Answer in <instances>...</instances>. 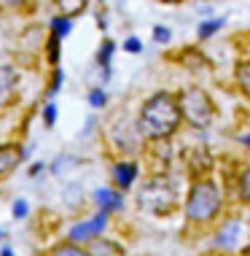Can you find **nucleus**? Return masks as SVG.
Returning a JSON list of instances; mask_svg holds the SVG:
<instances>
[{
	"instance_id": "1",
	"label": "nucleus",
	"mask_w": 250,
	"mask_h": 256,
	"mask_svg": "<svg viewBox=\"0 0 250 256\" xmlns=\"http://www.w3.org/2000/svg\"><path fill=\"white\" fill-rule=\"evenodd\" d=\"M180 124L178 100L170 92H156L140 108V132L151 140H167Z\"/></svg>"
},
{
	"instance_id": "2",
	"label": "nucleus",
	"mask_w": 250,
	"mask_h": 256,
	"mask_svg": "<svg viewBox=\"0 0 250 256\" xmlns=\"http://www.w3.org/2000/svg\"><path fill=\"white\" fill-rule=\"evenodd\" d=\"M221 205H224V197H221L218 186L213 181H197L191 186L189 197H186V218L205 224V221L218 216Z\"/></svg>"
},
{
	"instance_id": "3",
	"label": "nucleus",
	"mask_w": 250,
	"mask_h": 256,
	"mask_svg": "<svg viewBox=\"0 0 250 256\" xmlns=\"http://www.w3.org/2000/svg\"><path fill=\"white\" fill-rule=\"evenodd\" d=\"M178 110H180V119H186L191 127L205 130L210 127L213 116H215V106L210 100V94L199 86H189L178 94Z\"/></svg>"
},
{
	"instance_id": "4",
	"label": "nucleus",
	"mask_w": 250,
	"mask_h": 256,
	"mask_svg": "<svg viewBox=\"0 0 250 256\" xmlns=\"http://www.w3.org/2000/svg\"><path fill=\"white\" fill-rule=\"evenodd\" d=\"M140 208L156 216H167L175 210V186L167 181L164 176L151 178L148 184L140 189Z\"/></svg>"
},
{
	"instance_id": "5",
	"label": "nucleus",
	"mask_w": 250,
	"mask_h": 256,
	"mask_svg": "<svg viewBox=\"0 0 250 256\" xmlns=\"http://www.w3.org/2000/svg\"><path fill=\"white\" fill-rule=\"evenodd\" d=\"M102 230H105V213H100L97 218L86 221V224L73 226V230H70V240H92V238H97Z\"/></svg>"
},
{
	"instance_id": "6",
	"label": "nucleus",
	"mask_w": 250,
	"mask_h": 256,
	"mask_svg": "<svg viewBox=\"0 0 250 256\" xmlns=\"http://www.w3.org/2000/svg\"><path fill=\"white\" fill-rule=\"evenodd\" d=\"M113 178L121 189H129L137 178V164L135 162H116L113 164Z\"/></svg>"
},
{
	"instance_id": "7",
	"label": "nucleus",
	"mask_w": 250,
	"mask_h": 256,
	"mask_svg": "<svg viewBox=\"0 0 250 256\" xmlns=\"http://www.w3.org/2000/svg\"><path fill=\"white\" fill-rule=\"evenodd\" d=\"M186 162H189V170L194 172V176H202V172L210 170L213 159H210V154H207L205 148H191L189 156H186Z\"/></svg>"
},
{
	"instance_id": "8",
	"label": "nucleus",
	"mask_w": 250,
	"mask_h": 256,
	"mask_svg": "<svg viewBox=\"0 0 250 256\" xmlns=\"http://www.w3.org/2000/svg\"><path fill=\"white\" fill-rule=\"evenodd\" d=\"M19 162H22V148L19 146H0V176H8Z\"/></svg>"
},
{
	"instance_id": "9",
	"label": "nucleus",
	"mask_w": 250,
	"mask_h": 256,
	"mask_svg": "<svg viewBox=\"0 0 250 256\" xmlns=\"http://www.w3.org/2000/svg\"><path fill=\"white\" fill-rule=\"evenodd\" d=\"M89 256H124L121 246H116L113 240H102V238H92L89 240Z\"/></svg>"
},
{
	"instance_id": "10",
	"label": "nucleus",
	"mask_w": 250,
	"mask_h": 256,
	"mask_svg": "<svg viewBox=\"0 0 250 256\" xmlns=\"http://www.w3.org/2000/svg\"><path fill=\"white\" fill-rule=\"evenodd\" d=\"M13 86H16V73H13V68L3 65V68H0V106L8 102Z\"/></svg>"
},
{
	"instance_id": "11",
	"label": "nucleus",
	"mask_w": 250,
	"mask_h": 256,
	"mask_svg": "<svg viewBox=\"0 0 250 256\" xmlns=\"http://www.w3.org/2000/svg\"><path fill=\"white\" fill-rule=\"evenodd\" d=\"M94 202L102 208V210H113V208H121L119 194H113L110 189H97L94 192Z\"/></svg>"
},
{
	"instance_id": "12",
	"label": "nucleus",
	"mask_w": 250,
	"mask_h": 256,
	"mask_svg": "<svg viewBox=\"0 0 250 256\" xmlns=\"http://www.w3.org/2000/svg\"><path fill=\"white\" fill-rule=\"evenodd\" d=\"M234 78H237V86L245 92V98L250 100V62L248 60L234 68Z\"/></svg>"
},
{
	"instance_id": "13",
	"label": "nucleus",
	"mask_w": 250,
	"mask_h": 256,
	"mask_svg": "<svg viewBox=\"0 0 250 256\" xmlns=\"http://www.w3.org/2000/svg\"><path fill=\"white\" fill-rule=\"evenodd\" d=\"M57 8L62 11V16L70 19V16H78V14L86 8V0H54Z\"/></svg>"
},
{
	"instance_id": "14",
	"label": "nucleus",
	"mask_w": 250,
	"mask_h": 256,
	"mask_svg": "<svg viewBox=\"0 0 250 256\" xmlns=\"http://www.w3.org/2000/svg\"><path fill=\"white\" fill-rule=\"evenodd\" d=\"M237 234H240V224L237 221H229L224 230H221V234H218V246L221 248H232L234 240H237Z\"/></svg>"
},
{
	"instance_id": "15",
	"label": "nucleus",
	"mask_w": 250,
	"mask_h": 256,
	"mask_svg": "<svg viewBox=\"0 0 250 256\" xmlns=\"http://www.w3.org/2000/svg\"><path fill=\"white\" fill-rule=\"evenodd\" d=\"M48 256H89L86 251H81V248H75L73 243H62L57 248H51L48 251Z\"/></svg>"
},
{
	"instance_id": "16",
	"label": "nucleus",
	"mask_w": 250,
	"mask_h": 256,
	"mask_svg": "<svg viewBox=\"0 0 250 256\" xmlns=\"http://www.w3.org/2000/svg\"><path fill=\"white\" fill-rule=\"evenodd\" d=\"M51 30H54V36H57V38L67 36V32H70V19H65V16L51 19Z\"/></svg>"
},
{
	"instance_id": "17",
	"label": "nucleus",
	"mask_w": 250,
	"mask_h": 256,
	"mask_svg": "<svg viewBox=\"0 0 250 256\" xmlns=\"http://www.w3.org/2000/svg\"><path fill=\"white\" fill-rule=\"evenodd\" d=\"M221 27H224V19H213V22H205L199 27V38H210L213 32H218Z\"/></svg>"
},
{
	"instance_id": "18",
	"label": "nucleus",
	"mask_w": 250,
	"mask_h": 256,
	"mask_svg": "<svg viewBox=\"0 0 250 256\" xmlns=\"http://www.w3.org/2000/svg\"><path fill=\"white\" fill-rule=\"evenodd\" d=\"M240 194L245 202H250V168H245V172H242V178H240Z\"/></svg>"
},
{
	"instance_id": "19",
	"label": "nucleus",
	"mask_w": 250,
	"mask_h": 256,
	"mask_svg": "<svg viewBox=\"0 0 250 256\" xmlns=\"http://www.w3.org/2000/svg\"><path fill=\"white\" fill-rule=\"evenodd\" d=\"M3 8H32V0H0Z\"/></svg>"
},
{
	"instance_id": "20",
	"label": "nucleus",
	"mask_w": 250,
	"mask_h": 256,
	"mask_svg": "<svg viewBox=\"0 0 250 256\" xmlns=\"http://www.w3.org/2000/svg\"><path fill=\"white\" fill-rule=\"evenodd\" d=\"M48 60L51 62L59 60V38L57 36H51V40H48Z\"/></svg>"
},
{
	"instance_id": "21",
	"label": "nucleus",
	"mask_w": 250,
	"mask_h": 256,
	"mask_svg": "<svg viewBox=\"0 0 250 256\" xmlns=\"http://www.w3.org/2000/svg\"><path fill=\"white\" fill-rule=\"evenodd\" d=\"M110 54H113V44H110V40H105V44H102V49H100V65H105V68H108Z\"/></svg>"
},
{
	"instance_id": "22",
	"label": "nucleus",
	"mask_w": 250,
	"mask_h": 256,
	"mask_svg": "<svg viewBox=\"0 0 250 256\" xmlns=\"http://www.w3.org/2000/svg\"><path fill=\"white\" fill-rule=\"evenodd\" d=\"M89 102H92L94 108H102V106H105V94H102V89H94V92L89 94Z\"/></svg>"
},
{
	"instance_id": "23",
	"label": "nucleus",
	"mask_w": 250,
	"mask_h": 256,
	"mask_svg": "<svg viewBox=\"0 0 250 256\" xmlns=\"http://www.w3.org/2000/svg\"><path fill=\"white\" fill-rule=\"evenodd\" d=\"M43 119H46L48 127H51V124L57 122V106H54V102H51V106H46V110H43Z\"/></svg>"
},
{
	"instance_id": "24",
	"label": "nucleus",
	"mask_w": 250,
	"mask_h": 256,
	"mask_svg": "<svg viewBox=\"0 0 250 256\" xmlns=\"http://www.w3.org/2000/svg\"><path fill=\"white\" fill-rule=\"evenodd\" d=\"M154 38L159 40V44H167L172 36H170V30H167V27H156V30H154Z\"/></svg>"
},
{
	"instance_id": "25",
	"label": "nucleus",
	"mask_w": 250,
	"mask_h": 256,
	"mask_svg": "<svg viewBox=\"0 0 250 256\" xmlns=\"http://www.w3.org/2000/svg\"><path fill=\"white\" fill-rule=\"evenodd\" d=\"M13 216H16V218H24V216H27V205H24V200H16V202H13Z\"/></svg>"
},
{
	"instance_id": "26",
	"label": "nucleus",
	"mask_w": 250,
	"mask_h": 256,
	"mask_svg": "<svg viewBox=\"0 0 250 256\" xmlns=\"http://www.w3.org/2000/svg\"><path fill=\"white\" fill-rule=\"evenodd\" d=\"M124 49H127L129 54H137V52L143 49V44H140V40H137V38H129L127 44H124Z\"/></svg>"
},
{
	"instance_id": "27",
	"label": "nucleus",
	"mask_w": 250,
	"mask_h": 256,
	"mask_svg": "<svg viewBox=\"0 0 250 256\" xmlns=\"http://www.w3.org/2000/svg\"><path fill=\"white\" fill-rule=\"evenodd\" d=\"M242 143H245V146H250V135H245V138H242Z\"/></svg>"
},
{
	"instance_id": "28",
	"label": "nucleus",
	"mask_w": 250,
	"mask_h": 256,
	"mask_svg": "<svg viewBox=\"0 0 250 256\" xmlns=\"http://www.w3.org/2000/svg\"><path fill=\"white\" fill-rule=\"evenodd\" d=\"M0 256H13V254L8 251V248H3V254H0Z\"/></svg>"
},
{
	"instance_id": "29",
	"label": "nucleus",
	"mask_w": 250,
	"mask_h": 256,
	"mask_svg": "<svg viewBox=\"0 0 250 256\" xmlns=\"http://www.w3.org/2000/svg\"><path fill=\"white\" fill-rule=\"evenodd\" d=\"M240 256H250V246H248V248H245V251H242Z\"/></svg>"
},
{
	"instance_id": "30",
	"label": "nucleus",
	"mask_w": 250,
	"mask_h": 256,
	"mask_svg": "<svg viewBox=\"0 0 250 256\" xmlns=\"http://www.w3.org/2000/svg\"><path fill=\"white\" fill-rule=\"evenodd\" d=\"M162 3H180V0H162Z\"/></svg>"
}]
</instances>
